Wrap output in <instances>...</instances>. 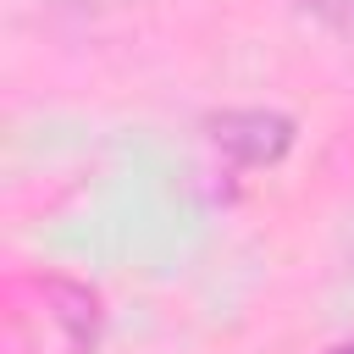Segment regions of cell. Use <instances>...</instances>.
Here are the masks:
<instances>
[{"instance_id": "6da1fadb", "label": "cell", "mask_w": 354, "mask_h": 354, "mask_svg": "<svg viewBox=\"0 0 354 354\" xmlns=\"http://www.w3.org/2000/svg\"><path fill=\"white\" fill-rule=\"evenodd\" d=\"M293 116L282 111H260V105H238V111H216L205 116V138L232 160V166H277L293 149Z\"/></svg>"}, {"instance_id": "7a4b0ae2", "label": "cell", "mask_w": 354, "mask_h": 354, "mask_svg": "<svg viewBox=\"0 0 354 354\" xmlns=\"http://www.w3.org/2000/svg\"><path fill=\"white\" fill-rule=\"evenodd\" d=\"M39 293L55 304L50 315L61 321L66 348H72V354H94V337H100V299H94L83 282H66V277H44Z\"/></svg>"}, {"instance_id": "3957f363", "label": "cell", "mask_w": 354, "mask_h": 354, "mask_svg": "<svg viewBox=\"0 0 354 354\" xmlns=\"http://www.w3.org/2000/svg\"><path fill=\"white\" fill-rule=\"evenodd\" d=\"M326 354H354V343H337V348H326Z\"/></svg>"}]
</instances>
